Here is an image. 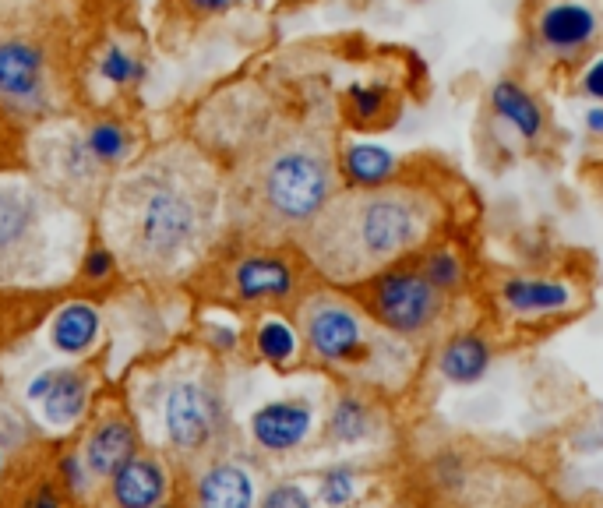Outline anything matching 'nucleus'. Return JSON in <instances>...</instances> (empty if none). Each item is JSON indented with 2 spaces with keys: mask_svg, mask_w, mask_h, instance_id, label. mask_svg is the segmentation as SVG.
<instances>
[{
  "mask_svg": "<svg viewBox=\"0 0 603 508\" xmlns=\"http://www.w3.org/2000/svg\"><path fill=\"white\" fill-rule=\"evenodd\" d=\"M223 212V184L191 145H166L113 184L103 233L113 254L149 279H170L209 251Z\"/></svg>",
  "mask_w": 603,
  "mask_h": 508,
  "instance_id": "obj_1",
  "label": "nucleus"
},
{
  "mask_svg": "<svg viewBox=\"0 0 603 508\" xmlns=\"http://www.w3.org/2000/svg\"><path fill=\"white\" fill-rule=\"evenodd\" d=\"M438 205L413 187H360L332 195L300 230L307 258L332 283H360L420 247Z\"/></svg>",
  "mask_w": 603,
  "mask_h": 508,
  "instance_id": "obj_2",
  "label": "nucleus"
},
{
  "mask_svg": "<svg viewBox=\"0 0 603 508\" xmlns=\"http://www.w3.org/2000/svg\"><path fill=\"white\" fill-rule=\"evenodd\" d=\"M335 195L332 145L314 127L283 124L258 138L230 191L233 219L261 240H279Z\"/></svg>",
  "mask_w": 603,
  "mask_h": 508,
  "instance_id": "obj_3",
  "label": "nucleus"
},
{
  "mask_svg": "<svg viewBox=\"0 0 603 508\" xmlns=\"http://www.w3.org/2000/svg\"><path fill=\"white\" fill-rule=\"evenodd\" d=\"M67 212L29 180H0V286L43 283L57 269V233Z\"/></svg>",
  "mask_w": 603,
  "mask_h": 508,
  "instance_id": "obj_4",
  "label": "nucleus"
},
{
  "mask_svg": "<svg viewBox=\"0 0 603 508\" xmlns=\"http://www.w3.org/2000/svg\"><path fill=\"white\" fill-rule=\"evenodd\" d=\"M300 329H304L307 346L332 364H350L367 346V329L357 318V311L339 304L335 297H325V293L300 307Z\"/></svg>",
  "mask_w": 603,
  "mask_h": 508,
  "instance_id": "obj_5",
  "label": "nucleus"
},
{
  "mask_svg": "<svg viewBox=\"0 0 603 508\" xmlns=\"http://www.w3.org/2000/svg\"><path fill=\"white\" fill-rule=\"evenodd\" d=\"M166 434H170L173 449L198 456L216 441L219 434V410L216 399L201 385H173L166 396Z\"/></svg>",
  "mask_w": 603,
  "mask_h": 508,
  "instance_id": "obj_6",
  "label": "nucleus"
},
{
  "mask_svg": "<svg viewBox=\"0 0 603 508\" xmlns=\"http://www.w3.org/2000/svg\"><path fill=\"white\" fill-rule=\"evenodd\" d=\"M381 322L392 325L395 332H420L441 307L438 286L424 276L413 272H395L378 283V297H374Z\"/></svg>",
  "mask_w": 603,
  "mask_h": 508,
  "instance_id": "obj_7",
  "label": "nucleus"
},
{
  "mask_svg": "<svg viewBox=\"0 0 603 508\" xmlns=\"http://www.w3.org/2000/svg\"><path fill=\"white\" fill-rule=\"evenodd\" d=\"M32 399L43 403L50 424H75L89 403V378L78 371H50L32 385Z\"/></svg>",
  "mask_w": 603,
  "mask_h": 508,
  "instance_id": "obj_8",
  "label": "nucleus"
},
{
  "mask_svg": "<svg viewBox=\"0 0 603 508\" xmlns=\"http://www.w3.org/2000/svg\"><path fill=\"white\" fill-rule=\"evenodd\" d=\"M251 431L258 438V445L272 452H286L293 445L307 438L311 431V406L304 403H272L265 410L254 413L251 420Z\"/></svg>",
  "mask_w": 603,
  "mask_h": 508,
  "instance_id": "obj_9",
  "label": "nucleus"
},
{
  "mask_svg": "<svg viewBox=\"0 0 603 508\" xmlns=\"http://www.w3.org/2000/svg\"><path fill=\"white\" fill-rule=\"evenodd\" d=\"M166 477L152 459H127L117 473H113V498L127 508H149L163 498Z\"/></svg>",
  "mask_w": 603,
  "mask_h": 508,
  "instance_id": "obj_10",
  "label": "nucleus"
},
{
  "mask_svg": "<svg viewBox=\"0 0 603 508\" xmlns=\"http://www.w3.org/2000/svg\"><path fill=\"white\" fill-rule=\"evenodd\" d=\"M131 456H134V438L124 420H103L92 431L89 445H85V463H89V470L96 477H113Z\"/></svg>",
  "mask_w": 603,
  "mask_h": 508,
  "instance_id": "obj_11",
  "label": "nucleus"
},
{
  "mask_svg": "<svg viewBox=\"0 0 603 508\" xmlns=\"http://www.w3.org/2000/svg\"><path fill=\"white\" fill-rule=\"evenodd\" d=\"M237 290L240 297H286L293 290L290 265L276 258H247L237 269Z\"/></svg>",
  "mask_w": 603,
  "mask_h": 508,
  "instance_id": "obj_12",
  "label": "nucleus"
},
{
  "mask_svg": "<svg viewBox=\"0 0 603 508\" xmlns=\"http://www.w3.org/2000/svg\"><path fill=\"white\" fill-rule=\"evenodd\" d=\"M198 501L201 505H216V508H244L254 501L251 480H247L244 470L223 463L212 466L198 484Z\"/></svg>",
  "mask_w": 603,
  "mask_h": 508,
  "instance_id": "obj_13",
  "label": "nucleus"
},
{
  "mask_svg": "<svg viewBox=\"0 0 603 508\" xmlns=\"http://www.w3.org/2000/svg\"><path fill=\"white\" fill-rule=\"evenodd\" d=\"M593 29V15L586 8H579V4H558V8L544 11V18H540V36L551 46H561V50L582 46L593 36Z\"/></svg>",
  "mask_w": 603,
  "mask_h": 508,
  "instance_id": "obj_14",
  "label": "nucleus"
},
{
  "mask_svg": "<svg viewBox=\"0 0 603 508\" xmlns=\"http://www.w3.org/2000/svg\"><path fill=\"white\" fill-rule=\"evenodd\" d=\"M39 50L22 43H8L0 46V92H8V96H29L36 89V78H39Z\"/></svg>",
  "mask_w": 603,
  "mask_h": 508,
  "instance_id": "obj_15",
  "label": "nucleus"
},
{
  "mask_svg": "<svg viewBox=\"0 0 603 508\" xmlns=\"http://www.w3.org/2000/svg\"><path fill=\"white\" fill-rule=\"evenodd\" d=\"M99 332V318L89 304H71L57 314L50 329V339L60 353H85Z\"/></svg>",
  "mask_w": 603,
  "mask_h": 508,
  "instance_id": "obj_16",
  "label": "nucleus"
},
{
  "mask_svg": "<svg viewBox=\"0 0 603 508\" xmlns=\"http://www.w3.org/2000/svg\"><path fill=\"white\" fill-rule=\"evenodd\" d=\"M484 371H487V346L480 343L477 336L455 339L445 350V357H441V374H445L448 381H459V385L477 381Z\"/></svg>",
  "mask_w": 603,
  "mask_h": 508,
  "instance_id": "obj_17",
  "label": "nucleus"
},
{
  "mask_svg": "<svg viewBox=\"0 0 603 508\" xmlns=\"http://www.w3.org/2000/svg\"><path fill=\"white\" fill-rule=\"evenodd\" d=\"M505 300L515 311H551L568 300V290L558 283H529V279H515L505 286Z\"/></svg>",
  "mask_w": 603,
  "mask_h": 508,
  "instance_id": "obj_18",
  "label": "nucleus"
},
{
  "mask_svg": "<svg viewBox=\"0 0 603 508\" xmlns=\"http://www.w3.org/2000/svg\"><path fill=\"white\" fill-rule=\"evenodd\" d=\"M494 110L505 120H512L526 138H533L536 131H540V110H536L533 99L522 96V89H515L512 82H501L498 89H494Z\"/></svg>",
  "mask_w": 603,
  "mask_h": 508,
  "instance_id": "obj_19",
  "label": "nucleus"
},
{
  "mask_svg": "<svg viewBox=\"0 0 603 508\" xmlns=\"http://www.w3.org/2000/svg\"><path fill=\"white\" fill-rule=\"evenodd\" d=\"M346 170L360 184H381L392 173V156L385 149H374V145H357L346 152Z\"/></svg>",
  "mask_w": 603,
  "mask_h": 508,
  "instance_id": "obj_20",
  "label": "nucleus"
},
{
  "mask_svg": "<svg viewBox=\"0 0 603 508\" xmlns=\"http://www.w3.org/2000/svg\"><path fill=\"white\" fill-rule=\"evenodd\" d=\"M258 346L261 353H265L268 360H276V364H283V360L293 357V346H297V339H293V332L286 329L283 322H265L258 332Z\"/></svg>",
  "mask_w": 603,
  "mask_h": 508,
  "instance_id": "obj_21",
  "label": "nucleus"
},
{
  "mask_svg": "<svg viewBox=\"0 0 603 508\" xmlns=\"http://www.w3.org/2000/svg\"><path fill=\"white\" fill-rule=\"evenodd\" d=\"M332 434L339 441H357L367 434V413L360 403H353V399H346V403H339V410H335L332 417Z\"/></svg>",
  "mask_w": 603,
  "mask_h": 508,
  "instance_id": "obj_22",
  "label": "nucleus"
},
{
  "mask_svg": "<svg viewBox=\"0 0 603 508\" xmlns=\"http://www.w3.org/2000/svg\"><path fill=\"white\" fill-rule=\"evenodd\" d=\"M89 149L96 152L99 163H110V159H117L120 152H124V135H120L117 127L103 124L89 135Z\"/></svg>",
  "mask_w": 603,
  "mask_h": 508,
  "instance_id": "obj_23",
  "label": "nucleus"
},
{
  "mask_svg": "<svg viewBox=\"0 0 603 508\" xmlns=\"http://www.w3.org/2000/svg\"><path fill=\"white\" fill-rule=\"evenodd\" d=\"M427 279H431L434 286H455V283H459V265H455L452 254L441 251L438 258H431V262H427Z\"/></svg>",
  "mask_w": 603,
  "mask_h": 508,
  "instance_id": "obj_24",
  "label": "nucleus"
},
{
  "mask_svg": "<svg viewBox=\"0 0 603 508\" xmlns=\"http://www.w3.org/2000/svg\"><path fill=\"white\" fill-rule=\"evenodd\" d=\"M321 494H325V501H332V505H339V501H346L353 494V477L346 470H335L325 477V484H321Z\"/></svg>",
  "mask_w": 603,
  "mask_h": 508,
  "instance_id": "obj_25",
  "label": "nucleus"
},
{
  "mask_svg": "<svg viewBox=\"0 0 603 508\" xmlns=\"http://www.w3.org/2000/svg\"><path fill=\"white\" fill-rule=\"evenodd\" d=\"M103 75L110 78V82H127V78L134 75V68H131V60L124 57L120 50H110L103 57Z\"/></svg>",
  "mask_w": 603,
  "mask_h": 508,
  "instance_id": "obj_26",
  "label": "nucleus"
},
{
  "mask_svg": "<svg viewBox=\"0 0 603 508\" xmlns=\"http://www.w3.org/2000/svg\"><path fill=\"white\" fill-rule=\"evenodd\" d=\"M268 508H307V494L297 491V487H279L265 498Z\"/></svg>",
  "mask_w": 603,
  "mask_h": 508,
  "instance_id": "obj_27",
  "label": "nucleus"
},
{
  "mask_svg": "<svg viewBox=\"0 0 603 508\" xmlns=\"http://www.w3.org/2000/svg\"><path fill=\"white\" fill-rule=\"evenodd\" d=\"M353 103L360 106V113L364 117H371L374 110L381 106V92H367V89H353Z\"/></svg>",
  "mask_w": 603,
  "mask_h": 508,
  "instance_id": "obj_28",
  "label": "nucleus"
},
{
  "mask_svg": "<svg viewBox=\"0 0 603 508\" xmlns=\"http://www.w3.org/2000/svg\"><path fill=\"white\" fill-rule=\"evenodd\" d=\"M113 265V254L110 251H92L89 262H85V269H89V276H106V269Z\"/></svg>",
  "mask_w": 603,
  "mask_h": 508,
  "instance_id": "obj_29",
  "label": "nucleus"
},
{
  "mask_svg": "<svg viewBox=\"0 0 603 508\" xmlns=\"http://www.w3.org/2000/svg\"><path fill=\"white\" fill-rule=\"evenodd\" d=\"M586 92H589V96H596V99H603V60L586 75Z\"/></svg>",
  "mask_w": 603,
  "mask_h": 508,
  "instance_id": "obj_30",
  "label": "nucleus"
},
{
  "mask_svg": "<svg viewBox=\"0 0 603 508\" xmlns=\"http://www.w3.org/2000/svg\"><path fill=\"white\" fill-rule=\"evenodd\" d=\"M233 0H194V8H205V11H223L230 8Z\"/></svg>",
  "mask_w": 603,
  "mask_h": 508,
  "instance_id": "obj_31",
  "label": "nucleus"
},
{
  "mask_svg": "<svg viewBox=\"0 0 603 508\" xmlns=\"http://www.w3.org/2000/svg\"><path fill=\"white\" fill-rule=\"evenodd\" d=\"M589 127H593V131H603V110H589Z\"/></svg>",
  "mask_w": 603,
  "mask_h": 508,
  "instance_id": "obj_32",
  "label": "nucleus"
}]
</instances>
